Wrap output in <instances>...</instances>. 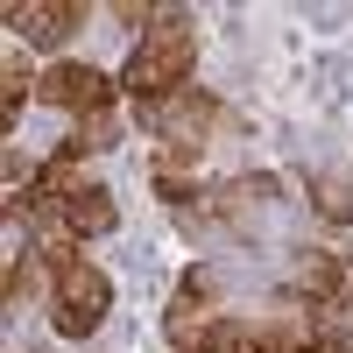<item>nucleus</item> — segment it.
Returning <instances> with one entry per match:
<instances>
[{"mask_svg": "<svg viewBox=\"0 0 353 353\" xmlns=\"http://www.w3.org/2000/svg\"><path fill=\"white\" fill-rule=\"evenodd\" d=\"M191 71H198V28L184 8H156V21L134 36L128 50V71L121 85L134 92V106H156V99H176L191 92Z\"/></svg>", "mask_w": 353, "mask_h": 353, "instance_id": "nucleus-1", "label": "nucleus"}, {"mask_svg": "<svg viewBox=\"0 0 353 353\" xmlns=\"http://www.w3.org/2000/svg\"><path fill=\"white\" fill-rule=\"evenodd\" d=\"M106 311H113V283L85 254H71V261L50 269V325L64 332V339H92L106 325Z\"/></svg>", "mask_w": 353, "mask_h": 353, "instance_id": "nucleus-2", "label": "nucleus"}, {"mask_svg": "<svg viewBox=\"0 0 353 353\" xmlns=\"http://www.w3.org/2000/svg\"><path fill=\"white\" fill-rule=\"evenodd\" d=\"M141 121H149V134L163 141L170 156H184V163H198V149L212 141L219 128H226V106L212 99V92H176V99H156V106H141Z\"/></svg>", "mask_w": 353, "mask_h": 353, "instance_id": "nucleus-3", "label": "nucleus"}, {"mask_svg": "<svg viewBox=\"0 0 353 353\" xmlns=\"http://www.w3.org/2000/svg\"><path fill=\"white\" fill-rule=\"evenodd\" d=\"M219 276L212 269H184V283H176V297H170V311H163V339L176 346V353H198L205 339H212V325H219Z\"/></svg>", "mask_w": 353, "mask_h": 353, "instance_id": "nucleus-4", "label": "nucleus"}, {"mask_svg": "<svg viewBox=\"0 0 353 353\" xmlns=\"http://www.w3.org/2000/svg\"><path fill=\"white\" fill-rule=\"evenodd\" d=\"M113 92H121V85H113L99 64H50V71L36 78V99L78 113V121H92V113H113Z\"/></svg>", "mask_w": 353, "mask_h": 353, "instance_id": "nucleus-5", "label": "nucleus"}, {"mask_svg": "<svg viewBox=\"0 0 353 353\" xmlns=\"http://www.w3.org/2000/svg\"><path fill=\"white\" fill-rule=\"evenodd\" d=\"M78 21H85V0H14L8 8V28L36 50H57Z\"/></svg>", "mask_w": 353, "mask_h": 353, "instance_id": "nucleus-6", "label": "nucleus"}, {"mask_svg": "<svg viewBox=\"0 0 353 353\" xmlns=\"http://www.w3.org/2000/svg\"><path fill=\"white\" fill-rule=\"evenodd\" d=\"M346 290H353V269H346L339 254H304V261H297V297H304V304H325V311H332Z\"/></svg>", "mask_w": 353, "mask_h": 353, "instance_id": "nucleus-7", "label": "nucleus"}, {"mask_svg": "<svg viewBox=\"0 0 353 353\" xmlns=\"http://www.w3.org/2000/svg\"><path fill=\"white\" fill-rule=\"evenodd\" d=\"M304 198H311V212L325 226H346L353 219V184L339 170H304Z\"/></svg>", "mask_w": 353, "mask_h": 353, "instance_id": "nucleus-8", "label": "nucleus"}, {"mask_svg": "<svg viewBox=\"0 0 353 353\" xmlns=\"http://www.w3.org/2000/svg\"><path fill=\"white\" fill-rule=\"evenodd\" d=\"M113 141H121V121H113V113H92V121H78V128L64 134V149H57L50 163H57V170H71L78 156H106Z\"/></svg>", "mask_w": 353, "mask_h": 353, "instance_id": "nucleus-9", "label": "nucleus"}, {"mask_svg": "<svg viewBox=\"0 0 353 353\" xmlns=\"http://www.w3.org/2000/svg\"><path fill=\"white\" fill-rule=\"evenodd\" d=\"M198 353H269V346H261V339L241 325V318H219V325H212V339H205Z\"/></svg>", "mask_w": 353, "mask_h": 353, "instance_id": "nucleus-10", "label": "nucleus"}, {"mask_svg": "<svg viewBox=\"0 0 353 353\" xmlns=\"http://www.w3.org/2000/svg\"><path fill=\"white\" fill-rule=\"evenodd\" d=\"M36 276H43V254H36V248L14 254V261H8V304H28V297H36Z\"/></svg>", "mask_w": 353, "mask_h": 353, "instance_id": "nucleus-11", "label": "nucleus"}, {"mask_svg": "<svg viewBox=\"0 0 353 353\" xmlns=\"http://www.w3.org/2000/svg\"><path fill=\"white\" fill-rule=\"evenodd\" d=\"M28 92H36V71H28L21 57H8V85H0V113H8V128H14V113H21Z\"/></svg>", "mask_w": 353, "mask_h": 353, "instance_id": "nucleus-12", "label": "nucleus"}, {"mask_svg": "<svg viewBox=\"0 0 353 353\" xmlns=\"http://www.w3.org/2000/svg\"><path fill=\"white\" fill-rule=\"evenodd\" d=\"M332 346H339V353H353V290L332 304Z\"/></svg>", "mask_w": 353, "mask_h": 353, "instance_id": "nucleus-13", "label": "nucleus"}, {"mask_svg": "<svg viewBox=\"0 0 353 353\" xmlns=\"http://www.w3.org/2000/svg\"><path fill=\"white\" fill-rule=\"evenodd\" d=\"M318 353H339V346H318Z\"/></svg>", "mask_w": 353, "mask_h": 353, "instance_id": "nucleus-14", "label": "nucleus"}]
</instances>
